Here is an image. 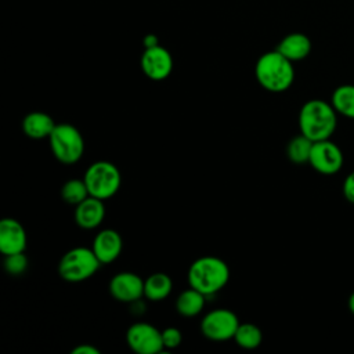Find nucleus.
Segmentation results:
<instances>
[{"label":"nucleus","instance_id":"1","mask_svg":"<svg viewBox=\"0 0 354 354\" xmlns=\"http://www.w3.org/2000/svg\"><path fill=\"white\" fill-rule=\"evenodd\" d=\"M337 115L330 102L319 98L308 100L299 112L300 133L314 142L328 140L337 127Z\"/></svg>","mask_w":354,"mask_h":354},{"label":"nucleus","instance_id":"2","mask_svg":"<svg viewBox=\"0 0 354 354\" xmlns=\"http://www.w3.org/2000/svg\"><path fill=\"white\" fill-rule=\"evenodd\" d=\"M254 76L264 90L283 93L295 80L293 62L277 50L267 51L259 57L254 65Z\"/></svg>","mask_w":354,"mask_h":354},{"label":"nucleus","instance_id":"3","mask_svg":"<svg viewBox=\"0 0 354 354\" xmlns=\"http://www.w3.org/2000/svg\"><path fill=\"white\" fill-rule=\"evenodd\" d=\"M188 283L206 297L214 296L230 281V268L224 260L216 256L196 259L188 268Z\"/></svg>","mask_w":354,"mask_h":354},{"label":"nucleus","instance_id":"4","mask_svg":"<svg viewBox=\"0 0 354 354\" xmlns=\"http://www.w3.org/2000/svg\"><path fill=\"white\" fill-rule=\"evenodd\" d=\"M54 158L64 165L79 162L84 152V140L77 127L69 123H58L48 137Z\"/></svg>","mask_w":354,"mask_h":354},{"label":"nucleus","instance_id":"5","mask_svg":"<svg viewBox=\"0 0 354 354\" xmlns=\"http://www.w3.org/2000/svg\"><path fill=\"white\" fill-rule=\"evenodd\" d=\"M101 267L100 260L91 248H73L59 260L58 274L66 282H83L91 278Z\"/></svg>","mask_w":354,"mask_h":354},{"label":"nucleus","instance_id":"6","mask_svg":"<svg viewBox=\"0 0 354 354\" xmlns=\"http://www.w3.org/2000/svg\"><path fill=\"white\" fill-rule=\"evenodd\" d=\"M83 180L87 185L90 196L105 201L112 198L119 191L122 174L112 162L97 160L87 167Z\"/></svg>","mask_w":354,"mask_h":354},{"label":"nucleus","instance_id":"7","mask_svg":"<svg viewBox=\"0 0 354 354\" xmlns=\"http://www.w3.org/2000/svg\"><path fill=\"white\" fill-rule=\"evenodd\" d=\"M239 326L236 314L228 308H216L209 311L201 321V332L213 342H225L234 339Z\"/></svg>","mask_w":354,"mask_h":354},{"label":"nucleus","instance_id":"8","mask_svg":"<svg viewBox=\"0 0 354 354\" xmlns=\"http://www.w3.org/2000/svg\"><path fill=\"white\" fill-rule=\"evenodd\" d=\"M126 342L137 354H158L165 348L162 330L147 322L133 324L126 332Z\"/></svg>","mask_w":354,"mask_h":354},{"label":"nucleus","instance_id":"9","mask_svg":"<svg viewBox=\"0 0 354 354\" xmlns=\"http://www.w3.org/2000/svg\"><path fill=\"white\" fill-rule=\"evenodd\" d=\"M308 163L321 174L330 176L337 173L344 163V156L337 144L328 140L315 141L310 153Z\"/></svg>","mask_w":354,"mask_h":354},{"label":"nucleus","instance_id":"10","mask_svg":"<svg viewBox=\"0 0 354 354\" xmlns=\"http://www.w3.org/2000/svg\"><path fill=\"white\" fill-rule=\"evenodd\" d=\"M141 71L144 75L155 82L165 80L173 71V58L169 50L162 46L145 48L140 59Z\"/></svg>","mask_w":354,"mask_h":354},{"label":"nucleus","instance_id":"11","mask_svg":"<svg viewBox=\"0 0 354 354\" xmlns=\"http://www.w3.org/2000/svg\"><path fill=\"white\" fill-rule=\"evenodd\" d=\"M109 293L118 301L134 303L144 296V281L134 272H118L109 281Z\"/></svg>","mask_w":354,"mask_h":354},{"label":"nucleus","instance_id":"12","mask_svg":"<svg viewBox=\"0 0 354 354\" xmlns=\"http://www.w3.org/2000/svg\"><path fill=\"white\" fill-rule=\"evenodd\" d=\"M26 242L25 228L18 220L6 217L0 221V252L4 256L25 252Z\"/></svg>","mask_w":354,"mask_h":354},{"label":"nucleus","instance_id":"13","mask_svg":"<svg viewBox=\"0 0 354 354\" xmlns=\"http://www.w3.org/2000/svg\"><path fill=\"white\" fill-rule=\"evenodd\" d=\"M91 249L101 264H109L120 256L123 249V239L118 231L105 228L94 236Z\"/></svg>","mask_w":354,"mask_h":354},{"label":"nucleus","instance_id":"14","mask_svg":"<svg viewBox=\"0 0 354 354\" xmlns=\"http://www.w3.org/2000/svg\"><path fill=\"white\" fill-rule=\"evenodd\" d=\"M73 217L75 223L83 230L97 228L105 217V206L102 199L87 196L84 201L76 205Z\"/></svg>","mask_w":354,"mask_h":354},{"label":"nucleus","instance_id":"15","mask_svg":"<svg viewBox=\"0 0 354 354\" xmlns=\"http://www.w3.org/2000/svg\"><path fill=\"white\" fill-rule=\"evenodd\" d=\"M289 61H301L308 57L311 51V40L304 33H289L286 35L275 48Z\"/></svg>","mask_w":354,"mask_h":354},{"label":"nucleus","instance_id":"16","mask_svg":"<svg viewBox=\"0 0 354 354\" xmlns=\"http://www.w3.org/2000/svg\"><path fill=\"white\" fill-rule=\"evenodd\" d=\"M55 124L57 123L48 113L40 112V111H33V112H29L24 118L22 130L29 138L41 140V138L50 137Z\"/></svg>","mask_w":354,"mask_h":354},{"label":"nucleus","instance_id":"17","mask_svg":"<svg viewBox=\"0 0 354 354\" xmlns=\"http://www.w3.org/2000/svg\"><path fill=\"white\" fill-rule=\"evenodd\" d=\"M206 303V296L194 288L183 290L176 300V310L183 317H195L198 315Z\"/></svg>","mask_w":354,"mask_h":354},{"label":"nucleus","instance_id":"18","mask_svg":"<svg viewBox=\"0 0 354 354\" xmlns=\"http://www.w3.org/2000/svg\"><path fill=\"white\" fill-rule=\"evenodd\" d=\"M173 289L171 278L165 272L151 274L144 281V296L151 301H160L166 299Z\"/></svg>","mask_w":354,"mask_h":354},{"label":"nucleus","instance_id":"19","mask_svg":"<svg viewBox=\"0 0 354 354\" xmlns=\"http://www.w3.org/2000/svg\"><path fill=\"white\" fill-rule=\"evenodd\" d=\"M330 104L339 115L354 119V84L337 86L332 93Z\"/></svg>","mask_w":354,"mask_h":354},{"label":"nucleus","instance_id":"20","mask_svg":"<svg viewBox=\"0 0 354 354\" xmlns=\"http://www.w3.org/2000/svg\"><path fill=\"white\" fill-rule=\"evenodd\" d=\"M313 144H314V141H311L308 137H306L301 133L299 136L293 137L288 142V147H286V155H288L289 160L296 165L308 163Z\"/></svg>","mask_w":354,"mask_h":354},{"label":"nucleus","instance_id":"21","mask_svg":"<svg viewBox=\"0 0 354 354\" xmlns=\"http://www.w3.org/2000/svg\"><path fill=\"white\" fill-rule=\"evenodd\" d=\"M234 340L239 347L246 350H253L260 346L263 340V333L260 328L256 326L254 324L245 322V324H239L234 335Z\"/></svg>","mask_w":354,"mask_h":354},{"label":"nucleus","instance_id":"22","mask_svg":"<svg viewBox=\"0 0 354 354\" xmlns=\"http://www.w3.org/2000/svg\"><path fill=\"white\" fill-rule=\"evenodd\" d=\"M87 196H90L87 185L84 183V180H77V178H72L68 180L62 188H61V198L64 199V202L71 203V205H77L82 201H84Z\"/></svg>","mask_w":354,"mask_h":354},{"label":"nucleus","instance_id":"23","mask_svg":"<svg viewBox=\"0 0 354 354\" xmlns=\"http://www.w3.org/2000/svg\"><path fill=\"white\" fill-rule=\"evenodd\" d=\"M28 268V259L24 252L8 254L4 259V270L10 275H21Z\"/></svg>","mask_w":354,"mask_h":354},{"label":"nucleus","instance_id":"24","mask_svg":"<svg viewBox=\"0 0 354 354\" xmlns=\"http://www.w3.org/2000/svg\"><path fill=\"white\" fill-rule=\"evenodd\" d=\"M162 340H163L165 348L173 350V348H177L181 344L183 335H181L180 329H177L174 326H169V328H165L162 330Z\"/></svg>","mask_w":354,"mask_h":354},{"label":"nucleus","instance_id":"25","mask_svg":"<svg viewBox=\"0 0 354 354\" xmlns=\"http://www.w3.org/2000/svg\"><path fill=\"white\" fill-rule=\"evenodd\" d=\"M342 189L344 199L348 201L350 203H354V170L344 178Z\"/></svg>","mask_w":354,"mask_h":354},{"label":"nucleus","instance_id":"26","mask_svg":"<svg viewBox=\"0 0 354 354\" xmlns=\"http://www.w3.org/2000/svg\"><path fill=\"white\" fill-rule=\"evenodd\" d=\"M71 353L72 354H101V351L97 347H94L91 344H86V343L76 346Z\"/></svg>","mask_w":354,"mask_h":354},{"label":"nucleus","instance_id":"27","mask_svg":"<svg viewBox=\"0 0 354 354\" xmlns=\"http://www.w3.org/2000/svg\"><path fill=\"white\" fill-rule=\"evenodd\" d=\"M142 44L145 48H149V47H155L159 44L158 41V37L155 35H147L144 39H142Z\"/></svg>","mask_w":354,"mask_h":354},{"label":"nucleus","instance_id":"28","mask_svg":"<svg viewBox=\"0 0 354 354\" xmlns=\"http://www.w3.org/2000/svg\"><path fill=\"white\" fill-rule=\"evenodd\" d=\"M348 310H350V313L354 315V292L350 295V297H348Z\"/></svg>","mask_w":354,"mask_h":354}]
</instances>
